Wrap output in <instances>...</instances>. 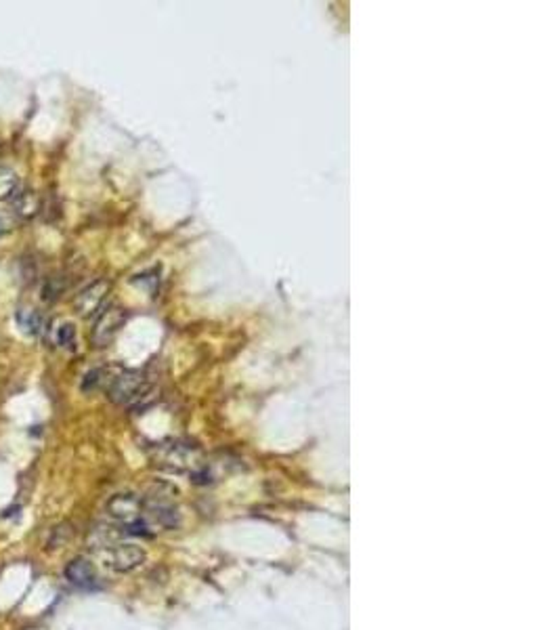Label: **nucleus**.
Masks as SVG:
<instances>
[{
  "label": "nucleus",
  "instance_id": "1",
  "mask_svg": "<svg viewBox=\"0 0 560 630\" xmlns=\"http://www.w3.org/2000/svg\"><path fill=\"white\" fill-rule=\"evenodd\" d=\"M107 515L128 534L150 536V528L145 523L143 498L135 494H116L107 502Z\"/></svg>",
  "mask_w": 560,
  "mask_h": 630
},
{
  "label": "nucleus",
  "instance_id": "2",
  "mask_svg": "<svg viewBox=\"0 0 560 630\" xmlns=\"http://www.w3.org/2000/svg\"><path fill=\"white\" fill-rule=\"evenodd\" d=\"M147 395H150V385L145 383L143 374L135 372V370L118 374L111 381V387H109V399L114 403H122V405L139 403Z\"/></svg>",
  "mask_w": 560,
  "mask_h": 630
},
{
  "label": "nucleus",
  "instance_id": "3",
  "mask_svg": "<svg viewBox=\"0 0 560 630\" xmlns=\"http://www.w3.org/2000/svg\"><path fill=\"white\" fill-rule=\"evenodd\" d=\"M147 559V552L143 547L135 542H114L105 549V563L118 571V573H128L139 569Z\"/></svg>",
  "mask_w": 560,
  "mask_h": 630
},
{
  "label": "nucleus",
  "instance_id": "4",
  "mask_svg": "<svg viewBox=\"0 0 560 630\" xmlns=\"http://www.w3.org/2000/svg\"><path fill=\"white\" fill-rule=\"evenodd\" d=\"M124 321H126V314L120 307H109L107 311H103L92 328V345L95 347L109 345L118 334V330L124 326Z\"/></svg>",
  "mask_w": 560,
  "mask_h": 630
},
{
  "label": "nucleus",
  "instance_id": "5",
  "mask_svg": "<svg viewBox=\"0 0 560 630\" xmlns=\"http://www.w3.org/2000/svg\"><path fill=\"white\" fill-rule=\"evenodd\" d=\"M107 292H109V282H105V280L92 282L88 288H84L80 295L76 297V301H74L76 314L82 315V317H88V315L95 314L101 307V303L107 297Z\"/></svg>",
  "mask_w": 560,
  "mask_h": 630
},
{
  "label": "nucleus",
  "instance_id": "6",
  "mask_svg": "<svg viewBox=\"0 0 560 630\" xmlns=\"http://www.w3.org/2000/svg\"><path fill=\"white\" fill-rule=\"evenodd\" d=\"M66 578L74 584V586H80V588H90L97 584V571H95V565L84 559V557H78L74 561L68 563L66 567Z\"/></svg>",
  "mask_w": 560,
  "mask_h": 630
},
{
  "label": "nucleus",
  "instance_id": "7",
  "mask_svg": "<svg viewBox=\"0 0 560 630\" xmlns=\"http://www.w3.org/2000/svg\"><path fill=\"white\" fill-rule=\"evenodd\" d=\"M40 206H42V202H40V196L36 191H23V194L17 196V200H15V204H13L11 210L15 213V217L32 219L34 215L40 213Z\"/></svg>",
  "mask_w": 560,
  "mask_h": 630
},
{
  "label": "nucleus",
  "instance_id": "8",
  "mask_svg": "<svg viewBox=\"0 0 560 630\" xmlns=\"http://www.w3.org/2000/svg\"><path fill=\"white\" fill-rule=\"evenodd\" d=\"M15 319H17V326L25 332V334H38L40 328H42V315L40 311H36L34 307H19L17 314H15Z\"/></svg>",
  "mask_w": 560,
  "mask_h": 630
},
{
  "label": "nucleus",
  "instance_id": "9",
  "mask_svg": "<svg viewBox=\"0 0 560 630\" xmlns=\"http://www.w3.org/2000/svg\"><path fill=\"white\" fill-rule=\"evenodd\" d=\"M19 187V177L11 168H0V202L8 200Z\"/></svg>",
  "mask_w": 560,
  "mask_h": 630
},
{
  "label": "nucleus",
  "instance_id": "10",
  "mask_svg": "<svg viewBox=\"0 0 560 630\" xmlns=\"http://www.w3.org/2000/svg\"><path fill=\"white\" fill-rule=\"evenodd\" d=\"M57 343L61 347H74L76 343V328L74 323H63L57 328Z\"/></svg>",
  "mask_w": 560,
  "mask_h": 630
},
{
  "label": "nucleus",
  "instance_id": "11",
  "mask_svg": "<svg viewBox=\"0 0 560 630\" xmlns=\"http://www.w3.org/2000/svg\"><path fill=\"white\" fill-rule=\"evenodd\" d=\"M15 213L13 210H6V208H0V236H4L6 232H11L15 227Z\"/></svg>",
  "mask_w": 560,
  "mask_h": 630
}]
</instances>
